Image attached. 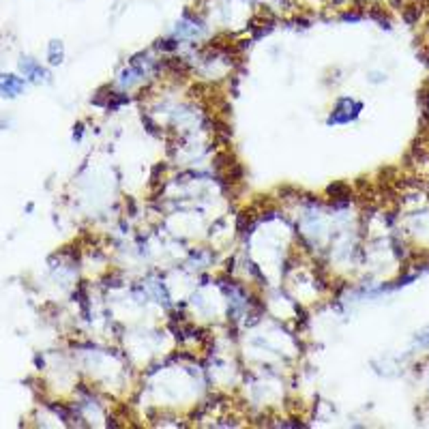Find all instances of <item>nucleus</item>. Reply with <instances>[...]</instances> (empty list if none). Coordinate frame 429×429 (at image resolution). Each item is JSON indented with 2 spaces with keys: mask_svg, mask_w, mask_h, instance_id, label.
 <instances>
[{
  "mask_svg": "<svg viewBox=\"0 0 429 429\" xmlns=\"http://www.w3.org/2000/svg\"><path fill=\"white\" fill-rule=\"evenodd\" d=\"M24 92V82L17 76L11 74H0V97L5 99H13L17 94Z\"/></svg>",
  "mask_w": 429,
  "mask_h": 429,
  "instance_id": "obj_1",
  "label": "nucleus"
},
{
  "mask_svg": "<svg viewBox=\"0 0 429 429\" xmlns=\"http://www.w3.org/2000/svg\"><path fill=\"white\" fill-rule=\"evenodd\" d=\"M22 71H24V74H26L33 82H39V80L45 78V71H43L35 60H28V58L22 60Z\"/></svg>",
  "mask_w": 429,
  "mask_h": 429,
  "instance_id": "obj_2",
  "label": "nucleus"
},
{
  "mask_svg": "<svg viewBox=\"0 0 429 429\" xmlns=\"http://www.w3.org/2000/svg\"><path fill=\"white\" fill-rule=\"evenodd\" d=\"M60 60H62V45H60V41H54L50 45V62L58 65Z\"/></svg>",
  "mask_w": 429,
  "mask_h": 429,
  "instance_id": "obj_3",
  "label": "nucleus"
}]
</instances>
